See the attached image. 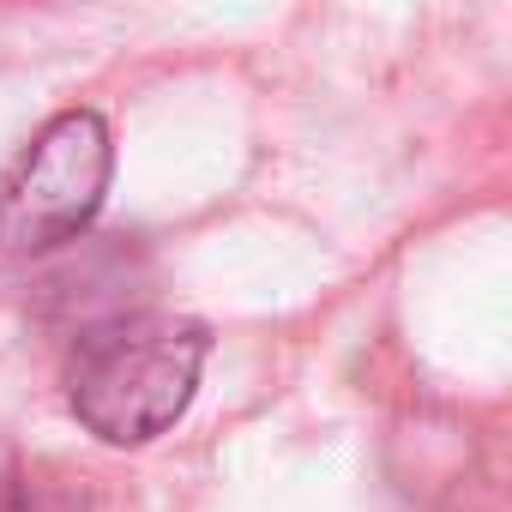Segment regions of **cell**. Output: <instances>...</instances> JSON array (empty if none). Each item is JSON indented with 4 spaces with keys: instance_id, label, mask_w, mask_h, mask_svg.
Instances as JSON below:
<instances>
[{
    "instance_id": "obj_1",
    "label": "cell",
    "mask_w": 512,
    "mask_h": 512,
    "mask_svg": "<svg viewBox=\"0 0 512 512\" xmlns=\"http://www.w3.org/2000/svg\"><path fill=\"white\" fill-rule=\"evenodd\" d=\"M211 356L205 326L175 314H121L91 326L67 362V404L103 446H145L181 422Z\"/></svg>"
},
{
    "instance_id": "obj_2",
    "label": "cell",
    "mask_w": 512,
    "mask_h": 512,
    "mask_svg": "<svg viewBox=\"0 0 512 512\" xmlns=\"http://www.w3.org/2000/svg\"><path fill=\"white\" fill-rule=\"evenodd\" d=\"M115 175V145L97 109H67L55 115L31 151L0 181V247L7 253H43L91 229L103 211Z\"/></svg>"
},
{
    "instance_id": "obj_3",
    "label": "cell",
    "mask_w": 512,
    "mask_h": 512,
    "mask_svg": "<svg viewBox=\"0 0 512 512\" xmlns=\"http://www.w3.org/2000/svg\"><path fill=\"white\" fill-rule=\"evenodd\" d=\"M0 512H91L85 488H61V482H13L0 494Z\"/></svg>"
}]
</instances>
